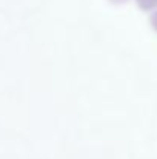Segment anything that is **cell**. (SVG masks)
<instances>
[{"mask_svg":"<svg viewBox=\"0 0 157 159\" xmlns=\"http://www.w3.org/2000/svg\"><path fill=\"white\" fill-rule=\"evenodd\" d=\"M137 8L143 12H153L157 9V0H134Z\"/></svg>","mask_w":157,"mask_h":159,"instance_id":"obj_1","label":"cell"},{"mask_svg":"<svg viewBox=\"0 0 157 159\" xmlns=\"http://www.w3.org/2000/svg\"><path fill=\"white\" fill-rule=\"evenodd\" d=\"M150 25H151V28L157 33V9H154V11L151 12V16H150Z\"/></svg>","mask_w":157,"mask_h":159,"instance_id":"obj_2","label":"cell"},{"mask_svg":"<svg viewBox=\"0 0 157 159\" xmlns=\"http://www.w3.org/2000/svg\"><path fill=\"white\" fill-rule=\"evenodd\" d=\"M111 5H116V6H119V5H125V3H128L129 0H108Z\"/></svg>","mask_w":157,"mask_h":159,"instance_id":"obj_3","label":"cell"}]
</instances>
